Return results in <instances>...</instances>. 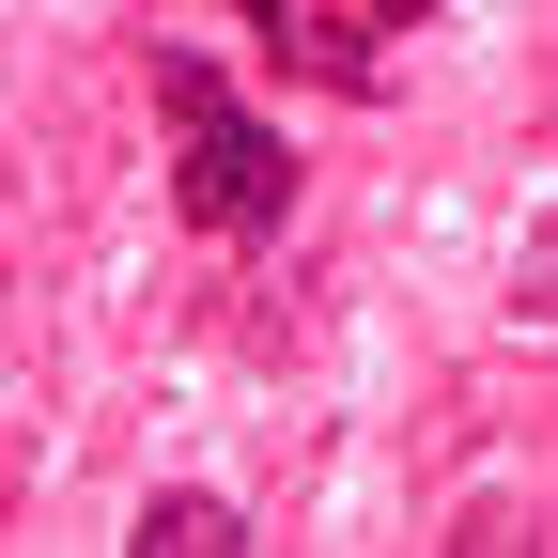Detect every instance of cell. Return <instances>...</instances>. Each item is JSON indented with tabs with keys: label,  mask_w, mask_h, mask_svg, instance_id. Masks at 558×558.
<instances>
[{
	"label": "cell",
	"mask_w": 558,
	"mask_h": 558,
	"mask_svg": "<svg viewBox=\"0 0 558 558\" xmlns=\"http://www.w3.org/2000/svg\"><path fill=\"white\" fill-rule=\"evenodd\" d=\"M156 109H171V202H186V233L264 248L279 218H295V140H279L202 47H156Z\"/></svg>",
	"instance_id": "6da1fadb"
},
{
	"label": "cell",
	"mask_w": 558,
	"mask_h": 558,
	"mask_svg": "<svg viewBox=\"0 0 558 558\" xmlns=\"http://www.w3.org/2000/svg\"><path fill=\"white\" fill-rule=\"evenodd\" d=\"M140 558H248L264 527L233 512V497H202V481H156V497H140V527H124Z\"/></svg>",
	"instance_id": "7a4b0ae2"
},
{
	"label": "cell",
	"mask_w": 558,
	"mask_h": 558,
	"mask_svg": "<svg viewBox=\"0 0 558 558\" xmlns=\"http://www.w3.org/2000/svg\"><path fill=\"white\" fill-rule=\"evenodd\" d=\"M233 16H248V32H279V47L311 62V78L373 94V32H357V16H326V0H233Z\"/></svg>",
	"instance_id": "3957f363"
},
{
	"label": "cell",
	"mask_w": 558,
	"mask_h": 558,
	"mask_svg": "<svg viewBox=\"0 0 558 558\" xmlns=\"http://www.w3.org/2000/svg\"><path fill=\"white\" fill-rule=\"evenodd\" d=\"M512 311H543V326H558V202L512 233Z\"/></svg>",
	"instance_id": "277c9868"
},
{
	"label": "cell",
	"mask_w": 558,
	"mask_h": 558,
	"mask_svg": "<svg viewBox=\"0 0 558 558\" xmlns=\"http://www.w3.org/2000/svg\"><path fill=\"white\" fill-rule=\"evenodd\" d=\"M357 16H373V32H418V16H435V0H357Z\"/></svg>",
	"instance_id": "5b68a950"
}]
</instances>
